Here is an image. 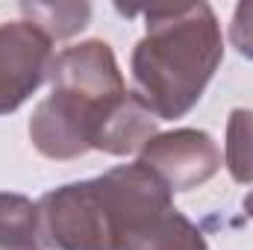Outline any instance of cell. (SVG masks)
<instances>
[{
    "label": "cell",
    "instance_id": "cell-1",
    "mask_svg": "<svg viewBox=\"0 0 253 250\" xmlns=\"http://www.w3.org/2000/svg\"><path fill=\"white\" fill-rule=\"evenodd\" d=\"M141 15L147 33L132 50L138 94L159 121L183 118L224 59L218 18L209 3L153 6Z\"/></svg>",
    "mask_w": 253,
    "mask_h": 250
},
{
    "label": "cell",
    "instance_id": "cell-2",
    "mask_svg": "<svg viewBox=\"0 0 253 250\" xmlns=\"http://www.w3.org/2000/svg\"><path fill=\"white\" fill-rule=\"evenodd\" d=\"M39 239L53 250H115L112 218L94 180L47 191L39 203Z\"/></svg>",
    "mask_w": 253,
    "mask_h": 250
},
{
    "label": "cell",
    "instance_id": "cell-3",
    "mask_svg": "<svg viewBox=\"0 0 253 250\" xmlns=\"http://www.w3.org/2000/svg\"><path fill=\"white\" fill-rule=\"evenodd\" d=\"M115 103H97L62 88H53L50 97H44L33 112L30 138L36 150L47 159H77L94 150L97 132Z\"/></svg>",
    "mask_w": 253,
    "mask_h": 250
},
{
    "label": "cell",
    "instance_id": "cell-4",
    "mask_svg": "<svg viewBox=\"0 0 253 250\" xmlns=\"http://www.w3.org/2000/svg\"><path fill=\"white\" fill-rule=\"evenodd\" d=\"M138 162L147 165L168 191H189L218 174L221 150L203 129H174L153 135L144 144Z\"/></svg>",
    "mask_w": 253,
    "mask_h": 250
},
{
    "label": "cell",
    "instance_id": "cell-5",
    "mask_svg": "<svg viewBox=\"0 0 253 250\" xmlns=\"http://www.w3.org/2000/svg\"><path fill=\"white\" fill-rule=\"evenodd\" d=\"M50 39L27 21L0 24V115L15 112L50 71Z\"/></svg>",
    "mask_w": 253,
    "mask_h": 250
},
{
    "label": "cell",
    "instance_id": "cell-6",
    "mask_svg": "<svg viewBox=\"0 0 253 250\" xmlns=\"http://www.w3.org/2000/svg\"><path fill=\"white\" fill-rule=\"evenodd\" d=\"M47 77L53 88H62L97 103H115L126 94L124 77L118 71L112 47L97 39L59 50L50 59Z\"/></svg>",
    "mask_w": 253,
    "mask_h": 250
},
{
    "label": "cell",
    "instance_id": "cell-7",
    "mask_svg": "<svg viewBox=\"0 0 253 250\" xmlns=\"http://www.w3.org/2000/svg\"><path fill=\"white\" fill-rule=\"evenodd\" d=\"M156 115L141 100L138 91H126L124 97L109 109L106 121L97 132L94 150L112 153V156H129L135 150H144V144L156 135Z\"/></svg>",
    "mask_w": 253,
    "mask_h": 250
},
{
    "label": "cell",
    "instance_id": "cell-8",
    "mask_svg": "<svg viewBox=\"0 0 253 250\" xmlns=\"http://www.w3.org/2000/svg\"><path fill=\"white\" fill-rule=\"evenodd\" d=\"M115 250H209L203 233L174 206L132 224L115 239Z\"/></svg>",
    "mask_w": 253,
    "mask_h": 250
},
{
    "label": "cell",
    "instance_id": "cell-9",
    "mask_svg": "<svg viewBox=\"0 0 253 250\" xmlns=\"http://www.w3.org/2000/svg\"><path fill=\"white\" fill-rule=\"evenodd\" d=\"M0 250H42L39 206L12 191H0Z\"/></svg>",
    "mask_w": 253,
    "mask_h": 250
},
{
    "label": "cell",
    "instance_id": "cell-10",
    "mask_svg": "<svg viewBox=\"0 0 253 250\" xmlns=\"http://www.w3.org/2000/svg\"><path fill=\"white\" fill-rule=\"evenodd\" d=\"M21 15L50 42H59V39L77 36L88 24L91 6L88 3H21Z\"/></svg>",
    "mask_w": 253,
    "mask_h": 250
},
{
    "label": "cell",
    "instance_id": "cell-11",
    "mask_svg": "<svg viewBox=\"0 0 253 250\" xmlns=\"http://www.w3.org/2000/svg\"><path fill=\"white\" fill-rule=\"evenodd\" d=\"M227 171L236 183H253V109H233L227 121Z\"/></svg>",
    "mask_w": 253,
    "mask_h": 250
},
{
    "label": "cell",
    "instance_id": "cell-12",
    "mask_svg": "<svg viewBox=\"0 0 253 250\" xmlns=\"http://www.w3.org/2000/svg\"><path fill=\"white\" fill-rule=\"evenodd\" d=\"M230 42L242 56L253 59V0L236 6L233 24H230Z\"/></svg>",
    "mask_w": 253,
    "mask_h": 250
},
{
    "label": "cell",
    "instance_id": "cell-13",
    "mask_svg": "<svg viewBox=\"0 0 253 250\" xmlns=\"http://www.w3.org/2000/svg\"><path fill=\"white\" fill-rule=\"evenodd\" d=\"M245 212H248V215L253 218V191L248 194V197H245Z\"/></svg>",
    "mask_w": 253,
    "mask_h": 250
}]
</instances>
